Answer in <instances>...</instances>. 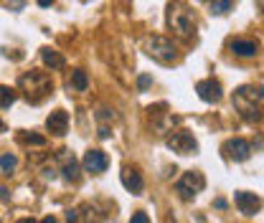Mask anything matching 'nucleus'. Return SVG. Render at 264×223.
<instances>
[{
	"mask_svg": "<svg viewBox=\"0 0 264 223\" xmlns=\"http://www.w3.org/2000/svg\"><path fill=\"white\" fill-rule=\"evenodd\" d=\"M18 89L31 104H41L54 92V81L46 71H28L18 79Z\"/></svg>",
	"mask_w": 264,
	"mask_h": 223,
	"instance_id": "nucleus-1",
	"label": "nucleus"
},
{
	"mask_svg": "<svg viewBox=\"0 0 264 223\" xmlns=\"http://www.w3.org/2000/svg\"><path fill=\"white\" fill-rule=\"evenodd\" d=\"M259 94L249 86H239L234 92V109L241 114V119L246 122H261L264 119V107L259 104Z\"/></svg>",
	"mask_w": 264,
	"mask_h": 223,
	"instance_id": "nucleus-2",
	"label": "nucleus"
},
{
	"mask_svg": "<svg viewBox=\"0 0 264 223\" xmlns=\"http://www.w3.org/2000/svg\"><path fill=\"white\" fill-rule=\"evenodd\" d=\"M168 26L175 36L180 38H191L196 33V18H193V11L183 3H178V0H173V3L168 6Z\"/></svg>",
	"mask_w": 264,
	"mask_h": 223,
	"instance_id": "nucleus-3",
	"label": "nucleus"
},
{
	"mask_svg": "<svg viewBox=\"0 0 264 223\" xmlns=\"http://www.w3.org/2000/svg\"><path fill=\"white\" fill-rule=\"evenodd\" d=\"M142 49L150 59H155L158 64H175L178 61V49L173 46L170 38L165 36H145Z\"/></svg>",
	"mask_w": 264,
	"mask_h": 223,
	"instance_id": "nucleus-4",
	"label": "nucleus"
},
{
	"mask_svg": "<svg viewBox=\"0 0 264 223\" xmlns=\"http://www.w3.org/2000/svg\"><path fill=\"white\" fill-rule=\"evenodd\" d=\"M206 188V177L198 170H188L180 175V180L175 183V193L180 195V200H193L201 190Z\"/></svg>",
	"mask_w": 264,
	"mask_h": 223,
	"instance_id": "nucleus-5",
	"label": "nucleus"
},
{
	"mask_svg": "<svg viewBox=\"0 0 264 223\" xmlns=\"http://www.w3.org/2000/svg\"><path fill=\"white\" fill-rule=\"evenodd\" d=\"M165 145H168V150H173V152H178V155H193V152L198 150L196 137H193L191 132H185V129L170 132V135L165 137Z\"/></svg>",
	"mask_w": 264,
	"mask_h": 223,
	"instance_id": "nucleus-6",
	"label": "nucleus"
},
{
	"mask_svg": "<svg viewBox=\"0 0 264 223\" xmlns=\"http://www.w3.org/2000/svg\"><path fill=\"white\" fill-rule=\"evenodd\" d=\"M234 200H236L239 213H244V215H254L261 208V198L254 195V193H246V190H236L234 193Z\"/></svg>",
	"mask_w": 264,
	"mask_h": 223,
	"instance_id": "nucleus-7",
	"label": "nucleus"
},
{
	"mask_svg": "<svg viewBox=\"0 0 264 223\" xmlns=\"http://www.w3.org/2000/svg\"><path fill=\"white\" fill-rule=\"evenodd\" d=\"M196 92H198V97H201L203 102H208V104H216V102L223 97L221 84H218L216 79H203V81H198V84H196Z\"/></svg>",
	"mask_w": 264,
	"mask_h": 223,
	"instance_id": "nucleus-8",
	"label": "nucleus"
},
{
	"mask_svg": "<svg viewBox=\"0 0 264 223\" xmlns=\"http://www.w3.org/2000/svg\"><path fill=\"white\" fill-rule=\"evenodd\" d=\"M223 152H226V157L229 160H236V162H244V160H249V155H251V147H249V142L246 140H229V142H223Z\"/></svg>",
	"mask_w": 264,
	"mask_h": 223,
	"instance_id": "nucleus-9",
	"label": "nucleus"
},
{
	"mask_svg": "<svg viewBox=\"0 0 264 223\" xmlns=\"http://www.w3.org/2000/svg\"><path fill=\"white\" fill-rule=\"evenodd\" d=\"M84 170L87 172H92V175H99V172H104L107 170V165H109V157L102 152V150H89L87 155H84Z\"/></svg>",
	"mask_w": 264,
	"mask_h": 223,
	"instance_id": "nucleus-10",
	"label": "nucleus"
},
{
	"mask_svg": "<svg viewBox=\"0 0 264 223\" xmlns=\"http://www.w3.org/2000/svg\"><path fill=\"white\" fill-rule=\"evenodd\" d=\"M46 129H49L51 135H56V137L66 135V129H69V114H66L64 109L51 112V114H49V119H46Z\"/></svg>",
	"mask_w": 264,
	"mask_h": 223,
	"instance_id": "nucleus-11",
	"label": "nucleus"
},
{
	"mask_svg": "<svg viewBox=\"0 0 264 223\" xmlns=\"http://www.w3.org/2000/svg\"><path fill=\"white\" fill-rule=\"evenodd\" d=\"M120 180H122V185L130 190V193H142V188H145V180H142V175L137 172V170H132V167H122V172H120Z\"/></svg>",
	"mask_w": 264,
	"mask_h": 223,
	"instance_id": "nucleus-12",
	"label": "nucleus"
},
{
	"mask_svg": "<svg viewBox=\"0 0 264 223\" xmlns=\"http://www.w3.org/2000/svg\"><path fill=\"white\" fill-rule=\"evenodd\" d=\"M231 51L241 59H251V56H256L259 43L254 38H236V41H231Z\"/></svg>",
	"mask_w": 264,
	"mask_h": 223,
	"instance_id": "nucleus-13",
	"label": "nucleus"
},
{
	"mask_svg": "<svg viewBox=\"0 0 264 223\" xmlns=\"http://www.w3.org/2000/svg\"><path fill=\"white\" fill-rule=\"evenodd\" d=\"M41 61L51 69V71H59V69H64V56L59 54V51H54V49H41Z\"/></svg>",
	"mask_w": 264,
	"mask_h": 223,
	"instance_id": "nucleus-14",
	"label": "nucleus"
},
{
	"mask_svg": "<svg viewBox=\"0 0 264 223\" xmlns=\"http://www.w3.org/2000/svg\"><path fill=\"white\" fill-rule=\"evenodd\" d=\"M61 172H64V177L69 180V183H79V162H77V157L74 155H66L64 157V167H61Z\"/></svg>",
	"mask_w": 264,
	"mask_h": 223,
	"instance_id": "nucleus-15",
	"label": "nucleus"
},
{
	"mask_svg": "<svg viewBox=\"0 0 264 223\" xmlns=\"http://www.w3.org/2000/svg\"><path fill=\"white\" fill-rule=\"evenodd\" d=\"M87 86H89L87 71H84V69H74V71H71V79H69V89H71V92H87Z\"/></svg>",
	"mask_w": 264,
	"mask_h": 223,
	"instance_id": "nucleus-16",
	"label": "nucleus"
},
{
	"mask_svg": "<svg viewBox=\"0 0 264 223\" xmlns=\"http://www.w3.org/2000/svg\"><path fill=\"white\" fill-rule=\"evenodd\" d=\"M82 215H84V223H104V218H107V213L99 210L97 203H87Z\"/></svg>",
	"mask_w": 264,
	"mask_h": 223,
	"instance_id": "nucleus-17",
	"label": "nucleus"
},
{
	"mask_svg": "<svg viewBox=\"0 0 264 223\" xmlns=\"http://www.w3.org/2000/svg\"><path fill=\"white\" fill-rule=\"evenodd\" d=\"M13 170H16V155H11V152H3V157H0V172H3V175L8 177Z\"/></svg>",
	"mask_w": 264,
	"mask_h": 223,
	"instance_id": "nucleus-18",
	"label": "nucleus"
},
{
	"mask_svg": "<svg viewBox=\"0 0 264 223\" xmlns=\"http://www.w3.org/2000/svg\"><path fill=\"white\" fill-rule=\"evenodd\" d=\"M231 8H234V0H213V3H211V13L213 16H223Z\"/></svg>",
	"mask_w": 264,
	"mask_h": 223,
	"instance_id": "nucleus-19",
	"label": "nucleus"
},
{
	"mask_svg": "<svg viewBox=\"0 0 264 223\" xmlns=\"http://www.w3.org/2000/svg\"><path fill=\"white\" fill-rule=\"evenodd\" d=\"M18 142H23V145H36V147H44V145H46V137H41V135H28V132H21V135H18Z\"/></svg>",
	"mask_w": 264,
	"mask_h": 223,
	"instance_id": "nucleus-20",
	"label": "nucleus"
},
{
	"mask_svg": "<svg viewBox=\"0 0 264 223\" xmlns=\"http://www.w3.org/2000/svg\"><path fill=\"white\" fill-rule=\"evenodd\" d=\"M0 97H3V102H0L3 112H6V109H11V104L16 102V92H13L11 86H3V89H0Z\"/></svg>",
	"mask_w": 264,
	"mask_h": 223,
	"instance_id": "nucleus-21",
	"label": "nucleus"
},
{
	"mask_svg": "<svg viewBox=\"0 0 264 223\" xmlns=\"http://www.w3.org/2000/svg\"><path fill=\"white\" fill-rule=\"evenodd\" d=\"M150 84H153V76H150V74H140V76H137V89H140V92L150 89Z\"/></svg>",
	"mask_w": 264,
	"mask_h": 223,
	"instance_id": "nucleus-22",
	"label": "nucleus"
},
{
	"mask_svg": "<svg viewBox=\"0 0 264 223\" xmlns=\"http://www.w3.org/2000/svg\"><path fill=\"white\" fill-rule=\"evenodd\" d=\"M130 223H150V218H147V213H142V210H137V213H132V218H130Z\"/></svg>",
	"mask_w": 264,
	"mask_h": 223,
	"instance_id": "nucleus-23",
	"label": "nucleus"
},
{
	"mask_svg": "<svg viewBox=\"0 0 264 223\" xmlns=\"http://www.w3.org/2000/svg\"><path fill=\"white\" fill-rule=\"evenodd\" d=\"M23 6H26V0H8V3H6L8 11H21Z\"/></svg>",
	"mask_w": 264,
	"mask_h": 223,
	"instance_id": "nucleus-24",
	"label": "nucleus"
},
{
	"mask_svg": "<svg viewBox=\"0 0 264 223\" xmlns=\"http://www.w3.org/2000/svg\"><path fill=\"white\" fill-rule=\"evenodd\" d=\"M66 223H79V210H66Z\"/></svg>",
	"mask_w": 264,
	"mask_h": 223,
	"instance_id": "nucleus-25",
	"label": "nucleus"
},
{
	"mask_svg": "<svg viewBox=\"0 0 264 223\" xmlns=\"http://www.w3.org/2000/svg\"><path fill=\"white\" fill-rule=\"evenodd\" d=\"M36 3H39V6H41V8H49V6H51V3H54V0H36Z\"/></svg>",
	"mask_w": 264,
	"mask_h": 223,
	"instance_id": "nucleus-26",
	"label": "nucleus"
},
{
	"mask_svg": "<svg viewBox=\"0 0 264 223\" xmlns=\"http://www.w3.org/2000/svg\"><path fill=\"white\" fill-rule=\"evenodd\" d=\"M41 223H56V218H54V215H46V218H44Z\"/></svg>",
	"mask_w": 264,
	"mask_h": 223,
	"instance_id": "nucleus-27",
	"label": "nucleus"
},
{
	"mask_svg": "<svg viewBox=\"0 0 264 223\" xmlns=\"http://www.w3.org/2000/svg\"><path fill=\"white\" fill-rule=\"evenodd\" d=\"M163 223H175V218H173V215H170V213H168V215H165V220H163Z\"/></svg>",
	"mask_w": 264,
	"mask_h": 223,
	"instance_id": "nucleus-28",
	"label": "nucleus"
},
{
	"mask_svg": "<svg viewBox=\"0 0 264 223\" xmlns=\"http://www.w3.org/2000/svg\"><path fill=\"white\" fill-rule=\"evenodd\" d=\"M256 8H259V11L264 13V0H256Z\"/></svg>",
	"mask_w": 264,
	"mask_h": 223,
	"instance_id": "nucleus-29",
	"label": "nucleus"
},
{
	"mask_svg": "<svg viewBox=\"0 0 264 223\" xmlns=\"http://www.w3.org/2000/svg\"><path fill=\"white\" fill-rule=\"evenodd\" d=\"M18 223H36V220H33V218H21Z\"/></svg>",
	"mask_w": 264,
	"mask_h": 223,
	"instance_id": "nucleus-30",
	"label": "nucleus"
},
{
	"mask_svg": "<svg viewBox=\"0 0 264 223\" xmlns=\"http://www.w3.org/2000/svg\"><path fill=\"white\" fill-rule=\"evenodd\" d=\"M256 94H259V97L264 99V86H259V89H256Z\"/></svg>",
	"mask_w": 264,
	"mask_h": 223,
	"instance_id": "nucleus-31",
	"label": "nucleus"
}]
</instances>
